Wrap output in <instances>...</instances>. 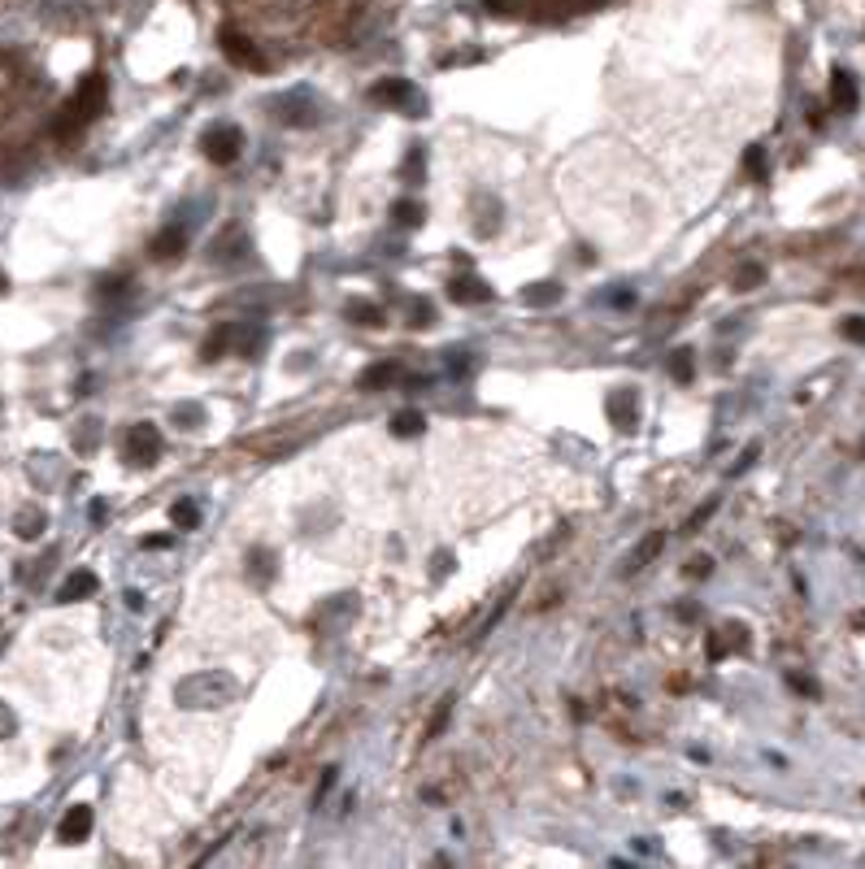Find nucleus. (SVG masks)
<instances>
[{"label":"nucleus","mask_w":865,"mask_h":869,"mask_svg":"<svg viewBox=\"0 0 865 869\" xmlns=\"http://www.w3.org/2000/svg\"><path fill=\"white\" fill-rule=\"evenodd\" d=\"M761 278H766L761 266H743V270L735 274V287H743V292H748V287H761Z\"/></svg>","instance_id":"nucleus-20"},{"label":"nucleus","mask_w":865,"mask_h":869,"mask_svg":"<svg viewBox=\"0 0 865 869\" xmlns=\"http://www.w3.org/2000/svg\"><path fill=\"white\" fill-rule=\"evenodd\" d=\"M843 335L857 339V344H865V318H848V322H843Z\"/></svg>","instance_id":"nucleus-24"},{"label":"nucleus","mask_w":865,"mask_h":869,"mask_svg":"<svg viewBox=\"0 0 865 869\" xmlns=\"http://www.w3.org/2000/svg\"><path fill=\"white\" fill-rule=\"evenodd\" d=\"M66 844H78V839H87L92 835V809L87 804H75L66 818H61V830H57Z\"/></svg>","instance_id":"nucleus-6"},{"label":"nucleus","mask_w":865,"mask_h":869,"mask_svg":"<svg viewBox=\"0 0 865 869\" xmlns=\"http://www.w3.org/2000/svg\"><path fill=\"white\" fill-rule=\"evenodd\" d=\"M831 100H835V109H857V83L848 70H835L831 78Z\"/></svg>","instance_id":"nucleus-9"},{"label":"nucleus","mask_w":865,"mask_h":869,"mask_svg":"<svg viewBox=\"0 0 865 869\" xmlns=\"http://www.w3.org/2000/svg\"><path fill=\"white\" fill-rule=\"evenodd\" d=\"M714 509H717V500H709V504H705V509H696L692 518H687V530H696V526H700V521L709 518V513H714Z\"/></svg>","instance_id":"nucleus-27"},{"label":"nucleus","mask_w":865,"mask_h":869,"mask_svg":"<svg viewBox=\"0 0 865 869\" xmlns=\"http://www.w3.org/2000/svg\"><path fill=\"white\" fill-rule=\"evenodd\" d=\"M678 618H683V621H696V604H678Z\"/></svg>","instance_id":"nucleus-30"},{"label":"nucleus","mask_w":865,"mask_h":869,"mask_svg":"<svg viewBox=\"0 0 865 869\" xmlns=\"http://www.w3.org/2000/svg\"><path fill=\"white\" fill-rule=\"evenodd\" d=\"M709 570H714V566H709V557H696L692 566H687V574H692V578H700V574H709Z\"/></svg>","instance_id":"nucleus-28"},{"label":"nucleus","mask_w":865,"mask_h":869,"mask_svg":"<svg viewBox=\"0 0 865 869\" xmlns=\"http://www.w3.org/2000/svg\"><path fill=\"white\" fill-rule=\"evenodd\" d=\"M396 222H400V226H418L422 222V209L414 204V200H400V204H396Z\"/></svg>","instance_id":"nucleus-19"},{"label":"nucleus","mask_w":865,"mask_h":869,"mask_svg":"<svg viewBox=\"0 0 865 869\" xmlns=\"http://www.w3.org/2000/svg\"><path fill=\"white\" fill-rule=\"evenodd\" d=\"M374 100H383V104H409L414 100V83L409 78H383V83H374Z\"/></svg>","instance_id":"nucleus-7"},{"label":"nucleus","mask_w":865,"mask_h":869,"mask_svg":"<svg viewBox=\"0 0 865 869\" xmlns=\"http://www.w3.org/2000/svg\"><path fill=\"white\" fill-rule=\"evenodd\" d=\"M96 592V574H87V570H78L66 578V587H61V596L57 600H83V596H92Z\"/></svg>","instance_id":"nucleus-10"},{"label":"nucleus","mask_w":865,"mask_h":869,"mask_svg":"<svg viewBox=\"0 0 865 869\" xmlns=\"http://www.w3.org/2000/svg\"><path fill=\"white\" fill-rule=\"evenodd\" d=\"M14 730V718H9V709H0V735H9Z\"/></svg>","instance_id":"nucleus-29"},{"label":"nucleus","mask_w":865,"mask_h":869,"mask_svg":"<svg viewBox=\"0 0 865 869\" xmlns=\"http://www.w3.org/2000/svg\"><path fill=\"white\" fill-rule=\"evenodd\" d=\"M422 426H426V418L422 413H414V409H405L400 418L392 422V435H400V439H414V435H422Z\"/></svg>","instance_id":"nucleus-13"},{"label":"nucleus","mask_w":865,"mask_h":869,"mask_svg":"<svg viewBox=\"0 0 865 869\" xmlns=\"http://www.w3.org/2000/svg\"><path fill=\"white\" fill-rule=\"evenodd\" d=\"M157 452H161V435H157V426L135 422L131 430H126V457H131V461L149 466V461H157Z\"/></svg>","instance_id":"nucleus-2"},{"label":"nucleus","mask_w":865,"mask_h":869,"mask_svg":"<svg viewBox=\"0 0 865 869\" xmlns=\"http://www.w3.org/2000/svg\"><path fill=\"white\" fill-rule=\"evenodd\" d=\"M661 544H666V535H648V539H643V544L631 552V570H643V566H648V561L661 552Z\"/></svg>","instance_id":"nucleus-14"},{"label":"nucleus","mask_w":865,"mask_h":869,"mask_svg":"<svg viewBox=\"0 0 865 869\" xmlns=\"http://www.w3.org/2000/svg\"><path fill=\"white\" fill-rule=\"evenodd\" d=\"M788 683L796 687L800 695H817V683H809V678H800V674H788Z\"/></svg>","instance_id":"nucleus-26"},{"label":"nucleus","mask_w":865,"mask_h":869,"mask_svg":"<svg viewBox=\"0 0 865 869\" xmlns=\"http://www.w3.org/2000/svg\"><path fill=\"white\" fill-rule=\"evenodd\" d=\"M418 174H422V149L409 152V161H405V178L409 183H418Z\"/></svg>","instance_id":"nucleus-25"},{"label":"nucleus","mask_w":865,"mask_h":869,"mask_svg":"<svg viewBox=\"0 0 865 869\" xmlns=\"http://www.w3.org/2000/svg\"><path fill=\"white\" fill-rule=\"evenodd\" d=\"M448 713H452V700H444V704H440V713H435V718H431V726H426V739H431V735H440V730H444Z\"/></svg>","instance_id":"nucleus-22"},{"label":"nucleus","mask_w":865,"mask_h":869,"mask_svg":"<svg viewBox=\"0 0 865 869\" xmlns=\"http://www.w3.org/2000/svg\"><path fill=\"white\" fill-rule=\"evenodd\" d=\"M205 157L218 161V166H231V161L240 157V131H235V126H214V131L205 135Z\"/></svg>","instance_id":"nucleus-3"},{"label":"nucleus","mask_w":865,"mask_h":869,"mask_svg":"<svg viewBox=\"0 0 865 869\" xmlns=\"http://www.w3.org/2000/svg\"><path fill=\"white\" fill-rule=\"evenodd\" d=\"M348 313H352V322H366V326L378 322V309H374V304H352Z\"/></svg>","instance_id":"nucleus-21"},{"label":"nucleus","mask_w":865,"mask_h":869,"mask_svg":"<svg viewBox=\"0 0 865 869\" xmlns=\"http://www.w3.org/2000/svg\"><path fill=\"white\" fill-rule=\"evenodd\" d=\"M669 370H674L678 383H687V378H692V348H678V352H674V361H669Z\"/></svg>","instance_id":"nucleus-18"},{"label":"nucleus","mask_w":865,"mask_h":869,"mask_svg":"<svg viewBox=\"0 0 865 869\" xmlns=\"http://www.w3.org/2000/svg\"><path fill=\"white\" fill-rule=\"evenodd\" d=\"M105 96H109L105 75H87V78H83V87L70 96L66 113H61V122H57V135H75V131H83V126L92 122L100 109H105Z\"/></svg>","instance_id":"nucleus-1"},{"label":"nucleus","mask_w":865,"mask_h":869,"mask_svg":"<svg viewBox=\"0 0 865 869\" xmlns=\"http://www.w3.org/2000/svg\"><path fill=\"white\" fill-rule=\"evenodd\" d=\"M178 249H183V231L178 226H170V231H161L157 240H152V257H178Z\"/></svg>","instance_id":"nucleus-11"},{"label":"nucleus","mask_w":865,"mask_h":869,"mask_svg":"<svg viewBox=\"0 0 865 869\" xmlns=\"http://www.w3.org/2000/svg\"><path fill=\"white\" fill-rule=\"evenodd\" d=\"M40 530H44V513H40V509H23V513H18V535H23V539H35Z\"/></svg>","instance_id":"nucleus-15"},{"label":"nucleus","mask_w":865,"mask_h":869,"mask_svg":"<svg viewBox=\"0 0 865 869\" xmlns=\"http://www.w3.org/2000/svg\"><path fill=\"white\" fill-rule=\"evenodd\" d=\"M748 170H752V178H766V152L761 149H748Z\"/></svg>","instance_id":"nucleus-23"},{"label":"nucleus","mask_w":865,"mask_h":869,"mask_svg":"<svg viewBox=\"0 0 865 869\" xmlns=\"http://www.w3.org/2000/svg\"><path fill=\"white\" fill-rule=\"evenodd\" d=\"M609 413H614V422H618L622 430H631V426H635V418H640L635 392H614V396H609Z\"/></svg>","instance_id":"nucleus-8"},{"label":"nucleus","mask_w":865,"mask_h":869,"mask_svg":"<svg viewBox=\"0 0 865 869\" xmlns=\"http://www.w3.org/2000/svg\"><path fill=\"white\" fill-rule=\"evenodd\" d=\"M392 378H396V366L392 361H378V366H370V370L361 374V387H366V392H378V387L392 383Z\"/></svg>","instance_id":"nucleus-12"},{"label":"nucleus","mask_w":865,"mask_h":869,"mask_svg":"<svg viewBox=\"0 0 865 869\" xmlns=\"http://www.w3.org/2000/svg\"><path fill=\"white\" fill-rule=\"evenodd\" d=\"M448 296L457 300V304H483V300H492V287H487L483 278H474V274H466V278H452V287H448Z\"/></svg>","instance_id":"nucleus-5"},{"label":"nucleus","mask_w":865,"mask_h":869,"mask_svg":"<svg viewBox=\"0 0 865 869\" xmlns=\"http://www.w3.org/2000/svg\"><path fill=\"white\" fill-rule=\"evenodd\" d=\"M522 300H526V304H552V300H561V287H557V283H540V287H526Z\"/></svg>","instance_id":"nucleus-16"},{"label":"nucleus","mask_w":865,"mask_h":869,"mask_svg":"<svg viewBox=\"0 0 865 869\" xmlns=\"http://www.w3.org/2000/svg\"><path fill=\"white\" fill-rule=\"evenodd\" d=\"M223 52L235 61V66H248V70H261V66H266V61H261V52L252 49L240 31H223Z\"/></svg>","instance_id":"nucleus-4"},{"label":"nucleus","mask_w":865,"mask_h":869,"mask_svg":"<svg viewBox=\"0 0 865 869\" xmlns=\"http://www.w3.org/2000/svg\"><path fill=\"white\" fill-rule=\"evenodd\" d=\"M170 518H174V526H183V530H192V526H196V521H200V509H196V504H192V500H178V504H174V509H170Z\"/></svg>","instance_id":"nucleus-17"}]
</instances>
